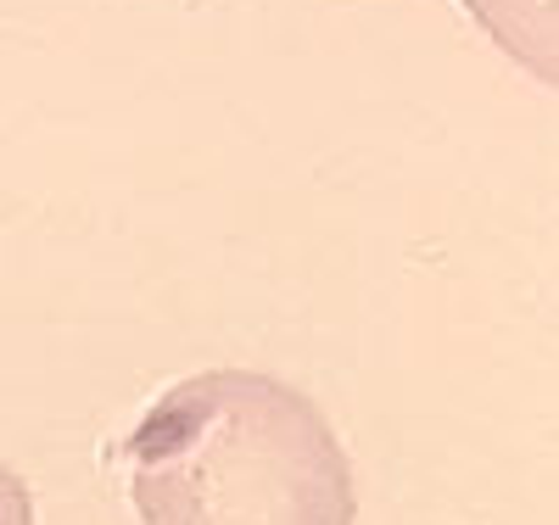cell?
<instances>
[{"mask_svg": "<svg viewBox=\"0 0 559 525\" xmlns=\"http://www.w3.org/2000/svg\"><path fill=\"white\" fill-rule=\"evenodd\" d=\"M112 458L140 525H358V481L336 425L263 369L174 380Z\"/></svg>", "mask_w": 559, "mask_h": 525, "instance_id": "1", "label": "cell"}, {"mask_svg": "<svg viewBox=\"0 0 559 525\" xmlns=\"http://www.w3.org/2000/svg\"><path fill=\"white\" fill-rule=\"evenodd\" d=\"M0 525H34V492L7 458H0Z\"/></svg>", "mask_w": 559, "mask_h": 525, "instance_id": "3", "label": "cell"}, {"mask_svg": "<svg viewBox=\"0 0 559 525\" xmlns=\"http://www.w3.org/2000/svg\"><path fill=\"white\" fill-rule=\"evenodd\" d=\"M464 12L476 17V28L515 57L537 84L554 90L559 79V23H554V0H464Z\"/></svg>", "mask_w": 559, "mask_h": 525, "instance_id": "2", "label": "cell"}]
</instances>
